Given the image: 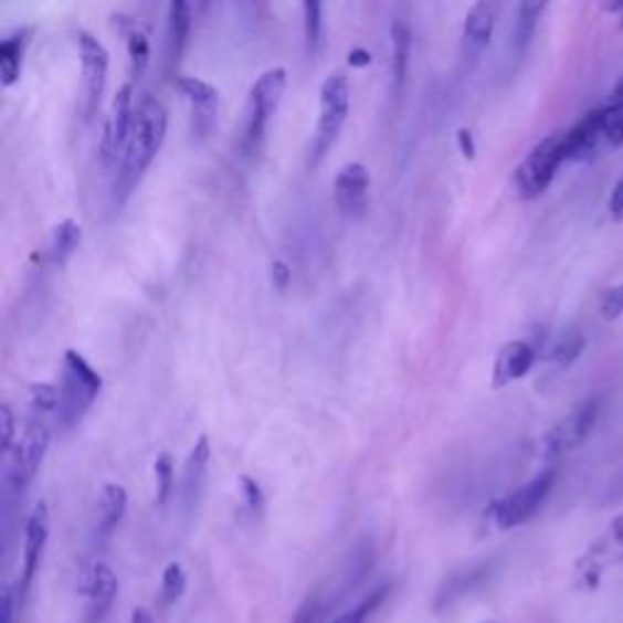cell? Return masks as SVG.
<instances>
[{
    "label": "cell",
    "instance_id": "cell-37",
    "mask_svg": "<svg viewBox=\"0 0 623 623\" xmlns=\"http://www.w3.org/2000/svg\"><path fill=\"white\" fill-rule=\"evenodd\" d=\"M599 309H602V317L606 321H616L623 315V283L609 287V291L602 295V305H599Z\"/></svg>",
    "mask_w": 623,
    "mask_h": 623
},
{
    "label": "cell",
    "instance_id": "cell-13",
    "mask_svg": "<svg viewBox=\"0 0 623 623\" xmlns=\"http://www.w3.org/2000/svg\"><path fill=\"white\" fill-rule=\"evenodd\" d=\"M50 531H52V514L50 507H46V501H40V505H34L32 514L28 517L25 538H22V574L18 584L20 594L28 592L34 572L40 568V560L46 550V541H50Z\"/></svg>",
    "mask_w": 623,
    "mask_h": 623
},
{
    "label": "cell",
    "instance_id": "cell-35",
    "mask_svg": "<svg viewBox=\"0 0 623 623\" xmlns=\"http://www.w3.org/2000/svg\"><path fill=\"white\" fill-rule=\"evenodd\" d=\"M321 616H325V602H321L319 592L309 594L303 604L295 609L293 619L287 623H319Z\"/></svg>",
    "mask_w": 623,
    "mask_h": 623
},
{
    "label": "cell",
    "instance_id": "cell-19",
    "mask_svg": "<svg viewBox=\"0 0 623 623\" xmlns=\"http://www.w3.org/2000/svg\"><path fill=\"white\" fill-rule=\"evenodd\" d=\"M210 439L200 436L196 441L193 451L188 455L186 463V477H183V499H186V511L193 514L198 507V499L202 495V487H205V475L210 465Z\"/></svg>",
    "mask_w": 623,
    "mask_h": 623
},
{
    "label": "cell",
    "instance_id": "cell-2",
    "mask_svg": "<svg viewBox=\"0 0 623 623\" xmlns=\"http://www.w3.org/2000/svg\"><path fill=\"white\" fill-rule=\"evenodd\" d=\"M103 390V378L98 370L83 358L78 351L64 353V368H62V402H59V424L64 429L76 426L83 416L88 414L93 402L98 400Z\"/></svg>",
    "mask_w": 623,
    "mask_h": 623
},
{
    "label": "cell",
    "instance_id": "cell-44",
    "mask_svg": "<svg viewBox=\"0 0 623 623\" xmlns=\"http://www.w3.org/2000/svg\"><path fill=\"white\" fill-rule=\"evenodd\" d=\"M604 8L609 10V13H619V10L623 8V0H604Z\"/></svg>",
    "mask_w": 623,
    "mask_h": 623
},
{
    "label": "cell",
    "instance_id": "cell-8",
    "mask_svg": "<svg viewBox=\"0 0 623 623\" xmlns=\"http://www.w3.org/2000/svg\"><path fill=\"white\" fill-rule=\"evenodd\" d=\"M78 56H81V115L93 119L98 113L103 93L107 86V71H110V54L105 44L95 40L91 32H78Z\"/></svg>",
    "mask_w": 623,
    "mask_h": 623
},
{
    "label": "cell",
    "instance_id": "cell-1",
    "mask_svg": "<svg viewBox=\"0 0 623 623\" xmlns=\"http://www.w3.org/2000/svg\"><path fill=\"white\" fill-rule=\"evenodd\" d=\"M166 131H169V113L159 98L154 95H144L135 107V117H131V127L125 141L123 156L117 161V178L113 188V200L119 208L123 202L135 193V188L149 171L156 156H159Z\"/></svg>",
    "mask_w": 623,
    "mask_h": 623
},
{
    "label": "cell",
    "instance_id": "cell-5",
    "mask_svg": "<svg viewBox=\"0 0 623 623\" xmlns=\"http://www.w3.org/2000/svg\"><path fill=\"white\" fill-rule=\"evenodd\" d=\"M566 144L562 135H550L541 139L536 147L526 154V159L519 163V169L514 171V188L521 200H536L541 198L550 183L556 181V173L560 166L566 163Z\"/></svg>",
    "mask_w": 623,
    "mask_h": 623
},
{
    "label": "cell",
    "instance_id": "cell-22",
    "mask_svg": "<svg viewBox=\"0 0 623 623\" xmlns=\"http://www.w3.org/2000/svg\"><path fill=\"white\" fill-rule=\"evenodd\" d=\"M392 38V76H394V88L402 91L406 74H410V62H412V28L410 22L398 18L392 22L390 30Z\"/></svg>",
    "mask_w": 623,
    "mask_h": 623
},
{
    "label": "cell",
    "instance_id": "cell-36",
    "mask_svg": "<svg viewBox=\"0 0 623 623\" xmlns=\"http://www.w3.org/2000/svg\"><path fill=\"white\" fill-rule=\"evenodd\" d=\"M15 414L8 404L0 406V455L10 453V448L15 446Z\"/></svg>",
    "mask_w": 623,
    "mask_h": 623
},
{
    "label": "cell",
    "instance_id": "cell-41",
    "mask_svg": "<svg viewBox=\"0 0 623 623\" xmlns=\"http://www.w3.org/2000/svg\"><path fill=\"white\" fill-rule=\"evenodd\" d=\"M271 278H273V285L278 287V291H285L287 283H291V278H293V273H291V268H287L285 261H273Z\"/></svg>",
    "mask_w": 623,
    "mask_h": 623
},
{
    "label": "cell",
    "instance_id": "cell-32",
    "mask_svg": "<svg viewBox=\"0 0 623 623\" xmlns=\"http://www.w3.org/2000/svg\"><path fill=\"white\" fill-rule=\"evenodd\" d=\"M59 402H62V392L46 382H34L30 388V406L34 414H56Z\"/></svg>",
    "mask_w": 623,
    "mask_h": 623
},
{
    "label": "cell",
    "instance_id": "cell-31",
    "mask_svg": "<svg viewBox=\"0 0 623 623\" xmlns=\"http://www.w3.org/2000/svg\"><path fill=\"white\" fill-rule=\"evenodd\" d=\"M186 570L181 562H169L163 570V578H161V599L163 604H176L178 599L183 596L186 592Z\"/></svg>",
    "mask_w": 623,
    "mask_h": 623
},
{
    "label": "cell",
    "instance_id": "cell-18",
    "mask_svg": "<svg viewBox=\"0 0 623 623\" xmlns=\"http://www.w3.org/2000/svg\"><path fill=\"white\" fill-rule=\"evenodd\" d=\"M117 574L115 570L107 566V562H95L88 574L86 584V596H88V623H101L107 611L113 609L117 599Z\"/></svg>",
    "mask_w": 623,
    "mask_h": 623
},
{
    "label": "cell",
    "instance_id": "cell-28",
    "mask_svg": "<svg viewBox=\"0 0 623 623\" xmlns=\"http://www.w3.org/2000/svg\"><path fill=\"white\" fill-rule=\"evenodd\" d=\"M584 351V337L580 329H570L562 334V337L556 341L553 351H550V363H556L560 368L572 366Z\"/></svg>",
    "mask_w": 623,
    "mask_h": 623
},
{
    "label": "cell",
    "instance_id": "cell-10",
    "mask_svg": "<svg viewBox=\"0 0 623 623\" xmlns=\"http://www.w3.org/2000/svg\"><path fill=\"white\" fill-rule=\"evenodd\" d=\"M619 562H623V511L578 560V580L582 590H594L602 572Z\"/></svg>",
    "mask_w": 623,
    "mask_h": 623
},
{
    "label": "cell",
    "instance_id": "cell-16",
    "mask_svg": "<svg viewBox=\"0 0 623 623\" xmlns=\"http://www.w3.org/2000/svg\"><path fill=\"white\" fill-rule=\"evenodd\" d=\"M497 25L495 0H475L463 20V56L465 62H477L493 42Z\"/></svg>",
    "mask_w": 623,
    "mask_h": 623
},
{
    "label": "cell",
    "instance_id": "cell-21",
    "mask_svg": "<svg viewBox=\"0 0 623 623\" xmlns=\"http://www.w3.org/2000/svg\"><path fill=\"white\" fill-rule=\"evenodd\" d=\"M127 511V489L117 483H107L98 497V534L110 536Z\"/></svg>",
    "mask_w": 623,
    "mask_h": 623
},
{
    "label": "cell",
    "instance_id": "cell-29",
    "mask_svg": "<svg viewBox=\"0 0 623 623\" xmlns=\"http://www.w3.org/2000/svg\"><path fill=\"white\" fill-rule=\"evenodd\" d=\"M154 475H156V505L163 507L166 501L171 499L176 487V471L169 453H161L159 458H156Z\"/></svg>",
    "mask_w": 623,
    "mask_h": 623
},
{
    "label": "cell",
    "instance_id": "cell-17",
    "mask_svg": "<svg viewBox=\"0 0 623 623\" xmlns=\"http://www.w3.org/2000/svg\"><path fill=\"white\" fill-rule=\"evenodd\" d=\"M536 363V349L529 341H509L499 349L493 368V388L501 390L511 386V382L529 376V370Z\"/></svg>",
    "mask_w": 623,
    "mask_h": 623
},
{
    "label": "cell",
    "instance_id": "cell-15",
    "mask_svg": "<svg viewBox=\"0 0 623 623\" xmlns=\"http://www.w3.org/2000/svg\"><path fill=\"white\" fill-rule=\"evenodd\" d=\"M370 173L363 163H344L334 178V202L344 218H361L368 208Z\"/></svg>",
    "mask_w": 623,
    "mask_h": 623
},
{
    "label": "cell",
    "instance_id": "cell-11",
    "mask_svg": "<svg viewBox=\"0 0 623 623\" xmlns=\"http://www.w3.org/2000/svg\"><path fill=\"white\" fill-rule=\"evenodd\" d=\"M135 107H137L135 86H131V81H129L115 93L110 110H107V117H105L103 139H101V161L105 166H117L119 156H123L125 141H127L129 127H131V117H135Z\"/></svg>",
    "mask_w": 623,
    "mask_h": 623
},
{
    "label": "cell",
    "instance_id": "cell-6",
    "mask_svg": "<svg viewBox=\"0 0 623 623\" xmlns=\"http://www.w3.org/2000/svg\"><path fill=\"white\" fill-rule=\"evenodd\" d=\"M52 443V431L46 426L42 416H34L28 424V429L22 431V436L15 441V446L10 448L6 455V485L15 493L28 489L30 483L34 481V475L42 467V461L46 451H50Z\"/></svg>",
    "mask_w": 623,
    "mask_h": 623
},
{
    "label": "cell",
    "instance_id": "cell-39",
    "mask_svg": "<svg viewBox=\"0 0 623 623\" xmlns=\"http://www.w3.org/2000/svg\"><path fill=\"white\" fill-rule=\"evenodd\" d=\"M455 141H458V151L465 156V159H467V161H475L477 147H475L473 131L467 129V127H461L458 131H455Z\"/></svg>",
    "mask_w": 623,
    "mask_h": 623
},
{
    "label": "cell",
    "instance_id": "cell-27",
    "mask_svg": "<svg viewBox=\"0 0 623 623\" xmlns=\"http://www.w3.org/2000/svg\"><path fill=\"white\" fill-rule=\"evenodd\" d=\"M303 30L307 52L317 54L321 40H325V6H321V0H303Z\"/></svg>",
    "mask_w": 623,
    "mask_h": 623
},
{
    "label": "cell",
    "instance_id": "cell-33",
    "mask_svg": "<svg viewBox=\"0 0 623 623\" xmlns=\"http://www.w3.org/2000/svg\"><path fill=\"white\" fill-rule=\"evenodd\" d=\"M388 592H390L388 587H380V590L370 592L361 604L349 609V611H344V614L334 619L331 623H366V619H368L370 614H373V611L382 604V599L388 596Z\"/></svg>",
    "mask_w": 623,
    "mask_h": 623
},
{
    "label": "cell",
    "instance_id": "cell-25",
    "mask_svg": "<svg viewBox=\"0 0 623 623\" xmlns=\"http://www.w3.org/2000/svg\"><path fill=\"white\" fill-rule=\"evenodd\" d=\"M487 566H477V568H471V570H463V572H453L451 578H446V582L441 584V590L436 594V609H443V606H451L455 599H461L465 596L467 592L473 590V587L481 582L485 574H487Z\"/></svg>",
    "mask_w": 623,
    "mask_h": 623
},
{
    "label": "cell",
    "instance_id": "cell-4",
    "mask_svg": "<svg viewBox=\"0 0 623 623\" xmlns=\"http://www.w3.org/2000/svg\"><path fill=\"white\" fill-rule=\"evenodd\" d=\"M287 88V71L283 66H271L256 78L249 91L246 123H244V149L251 154L266 137L271 119L278 113Z\"/></svg>",
    "mask_w": 623,
    "mask_h": 623
},
{
    "label": "cell",
    "instance_id": "cell-38",
    "mask_svg": "<svg viewBox=\"0 0 623 623\" xmlns=\"http://www.w3.org/2000/svg\"><path fill=\"white\" fill-rule=\"evenodd\" d=\"M20 590L6 584L3 592H0V623H15V616L20 614Z\"/></svg>",
    "mask_w": 623,
    "mask_h": 623
},
{
    "label": "cell",
    "instance_id": "cell-20",
    "mask_svg": "<svg viewBox=\"0 0 623 623\" xmlns=\"http://www.w3.org/2000/svg\"><path fill=\"white\" fill-rule=\"evenodd\" d=\"M30 34L32 30L28 28L18 30L0 44V78H3L6 88H13L22 76V62H25Z\"/></svg>",
    "mask_w": 623,
    "mask_h": 623
},
{
    "label": "cell",
    "instance_id": "cell-42",
    "mask_svg": "<svg viewBox=\"0 0 623 623\" xmlns=\"http://www.w3.org/2000/svg\"><path fill=\"white\" fill-rule=\"evenodd\" d=\"M370 62H373V56H370V52L363 50V46H353L349 52V66L353 68H366L370 66Z\"/></svg>",
    "mask_w": 623,
    "mask_h": 623
},
{
    "label": "cell",
    "instance_id": "cell-24",
    "mask_svg": "<svg viewBox=\"0 0 623 623\" xmlns=\"http://www.w3.org/2000/svg\"><path fill=\"white\" fill-rule=\"evenodd\" d=\"M81 239H83V230L76 220H62L54 226L50 239V256L56 266H64V263L76 254Z\"/></svg>",
    "mask_w": 623,
    "mask_h": 623
},
{
    "label": "cell",
    "instance_id": "cell-43",
    "mask_svg": "<svg viewBox=\"0 0 623 623\" xmlns=\"http://www.w3.org/2000/svg\"><path fill=\"white\" fill-rule=\"evenodd\" d=\"M129 623H154L151 611H149V609H144V606H137L135 611H131Z\"/></svg>",
    "mask_w": 623,
    "mask_h": 623
},
{
    "label": "cell",
    "instance_id": "cell-7",
    "mask_svg": "<svg viewBox=\"0 0 623 623\" xmlns=\"http://www.w3.org/2000/svg\"><path fill=\"white\" fill-rule=\"evenodd\" d=\"M553 485H556V471L553 467H548V471L538 473L534 481L521 485L519 489H514V493L507 495L505 499H499L493 507V519L497 524V529L511 531L517 529V526L531 521L538 509L543 507V501L548 499Z\"/></svg>",
    "mask_w": 623,
    "mask_h": 623
},
{
    "label": "cell",
    "instance_id": "cell-9",
    "mask_svg": "<svg viewBox=\"0 0 623 623\" xmlns=\"http://www.w3.org/2000/svg\"><path fill=\"white\" fill-rule=\"evenodd\" d=\"M599 412H602V400L599 398H587L578 406H572V410L543 436V451L548 458H558V455L582 446L587 436L592 434V429L596 426Z\"/></svg>",
    "mask_w": 623,
    "mask_h": 623
},
{
    "label": "cell",
    "instance_id": "cell-30",
    "mask_svg": "<svg viewBox=\"0 0 623 623\" xmlns=\"http://www.w3.org/2000/svg\"><path fill=\"white\" fill-rule=\"evenodd\" d=\"M550 0H521L519 3V25H517V40L524 46L531 40V32L536 28L538 18L543 15Z\"/></svg>",
    "mask_w": 623,
    "mask_h": 623
},
{
    "label": "cell",
    "instance_id": "cell-34",
    "mask_svg": "<svg viewBox=\"0 0 623 623\" xmlns=\"http://www.w3.org/2000/svg\"><path fill=\"white\" fill-rule=\"evenodd\" d=\"M239 487H242V509L246 517L251 519H258L263 514V493L256 481H251V477H242L239 481Z\"/></svg>",
    "mask_w": 623,
    "mask_h": 623
},
{
    "label": "cell",
    "instance_id": "cell-3",
    "mask_svg": "<svg viewBox=\"0 0 623 623\" xmlns=\"http://www.w3.org/2000/svg\"><path fill=\"white\" fill-rule=\"evenodd\" d=\"M351 113V83L344 71H331L319 86V119L312 141V166H317L337 144Z\"/></svg>",
    "mask_w": 623,
    "mask_h": 623
},
{
    "label": "cell",
    "instance_id": "cell-23",
    "mask_svg": "<svg viewBox=\"0 0 623 623\" xmlns=\"http://www.w3.org/2000/svg\"><path fill=\"white\" fill-rule=\"evenodd\" d=\"M119 28H123V34H125V40H127L129 76H131V81H137V78L144 76V71L149 68V62H151L149 38H147V34H144V30L137 25V22L119 20Z\"/></svg>",
    "mask_w": 623,
    "mask_h": 623
},
{
    "label": "cell",
    "instance_id": "cell-14",
    "mask_svg": "<svg viewBox=\"0 0 623 623\" xmlns=\"http://www.w3.org/2000/svg\"><path fill=\"white\" fill-rule=\"evenodd\" d=\"M606 107H596V110L587 113L578 125L570 127L562 135L566 144V159L568 161H587L606 144Z\"/></svg>",
    "mask_w": 623,
    "mask_h": 623
},
{
    "label": "cell",
    "instance_id": "cell-12",
    "mask_svg": "<svg viewBox=\"0 0 623 623\" xmlns=\"http://www.w3.org/2000/svg\"><path fill=\"white\" fill-rule=\"evenodd\" d=\"M176 86L190 105V125H193V135L205 139L214 129V123H218L220 91L210 86L208 81L193 76H181L176 81Z\"/></svg>",
    "mask_w": 623,
    "mask_h": 623
},
{
    "label": "cell",
    "instance_id": "cell-40",
    "mask_svg": "<svg viewBox=\"0 0 623 623\" xmlns=\"http://www.w3.org/2000/svg\"><path fill=\"white\" fill-rule=\"evenodd\" d=\"M606 208H609L611 220H614V222L623 220V176L619 178V183L614 186V190H611Z\"/></svg>",
    "mask_w": 623,
    "mask_h": 623
},
{
    "label": "cell",
    "instance_id": "cell-26",
    "mask_svg": "<svg viewBox=\"0 0 623 623\" xmlns=\"http://www.w3.org/2000/svg\"><path fill=\"white\" fill-rule=\"evenodd\" d=\"M190 0H171L169 6V44H171V56L178 59L183 54L190 34Z\"/></svg>",
    "mask_w": 623,
    "mask_h": 623
},
{
    "label": "cell",
    "instance_id": "cell-45",
    "mask_svg": "<svg viewBox=\"0 0 623 623\" xmlns=\"http://www.w3.org/2000/svg\"><path fill=\"white\" fill-rule=\"evenodd\" d=\"M196 3H198V10H200V13H205V10H208V8H210V3H212V0H196Z\"/></svg>",
    "mask_w": 623,
    "mask_h": 623
}]
</instances>
